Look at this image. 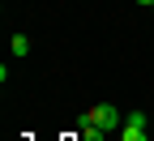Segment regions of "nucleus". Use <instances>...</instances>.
I'll list each match as a JSON object with an SVG mask.
<instances>
[{
  "instance_id": "2",
  "label": "nucleus",
  "mask_w": 154,
  "mask_h": 141,
  "mask_svg": "<svg viewBox=\"0 0 154 141\" xmlns=\"http://www.w3.org/2000/svg\"><path fill=\"white\" fill-rule=\"evenodd\" d=\"M141 133H146V111H128L120 137H124V141H141Z\"/></svg>"
},
{
  "instance_id": "1",
  "label": "nucleus",
  "mask_w": 154,
  "mask_h": 141,
  "mask_svg": "<svg viewBox=\"0 0 154 141\" xmlns=\"http://www.w3.org/2000/svg\"><path fill=\"white\" fill-rule=\"evenodd\" d=\"M90 120H94V124H99V128H103L107 137H111L116 128H124V115H120V111H116L111 103H99V107H94V111H90Z\"/></svg>"
},
{
  "instance_id": "3",
  "label": "nucleus",
  "mask_w": 154,
  "mask_h": 141,
  "mask_svg": "<svg viewBox=\"0 0 154 141\" xmlns=\"http://www.w3.org/2000/svg\"><path fill=\"white\" fill-rule=\"evenodd\" d=\"M9 47H13V56H30V38H26V34H13Z\"/></svg>"
},
{
  "instance_id": "4",
  "label": "nucleus",
  "mask_w": 154,
  "mask_h": 141,
  "mask_svg": "<svg viewBox=\"0 0 154 141\" xmlns=\"http://www.w3.org/2000/svg\"><path fill=\"white\" fill-rule=\"evenodd\" d=\"M137 5H146V9H154V0H137Z\"/></svg>"
}]
</instances>
